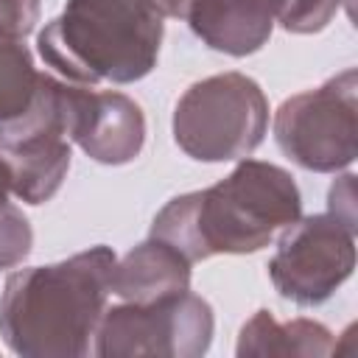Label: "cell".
<instances>
[{
    "mask_svg": "<svg viewBox=\"0 0 358 358\" xmlns=\"http://www.w3.org/2000/svg\"><path fill=\"white\" fill-rule=\"evenodd\" d=\"M302 215L294 176L263 159H241L221 182L173 196L151 224V235L190 263L213 255H249Z\"/></svg>",
    "mask_w": 358,
    "mask_h": 358,
    "instance_id": "obj_1",
    "label": "cell"
},
{
    "mask_svg": "<svg viewBox=\"0 0 358 358\" xmlns=\"http://www.w3.org/2000/svg\"><path fill=\"white\" fill-rule=\"evenodd\" d=\"M117 255L92 246L50 266L17 268L0 294V336L22 358H81L92 352L112 294Z\"/></svg>",
    "mask_w": 358,
    "mask_h": 358,
    "instance_id": "obj_2",
    "label": "cell"
},
{
    "mask_svg": "<svg viewBox=\"0 0 358 358\" xmlns=\"http://www.w3.org/2000/svg\"><path fill=\"white\" fill-rule=\"evenodd\" d=\"M165 17L148 0H67L36 36L42 62L70 84H131L159 59Z\"/></svg>",
    "mask_w": 358,
    "mask_h": 358,
    "instance_id": "obj_3",
    "label": "cell"
},
{
    "mask_svg": "<svg viewBox=\"0 0 358 358\" xmlns=\"http://www.w3.org/2000/svg\"><path fill=\"white\" fill-rule=\"evenodd\" d=\"M268 131V101L243 73H218L190 84L173 109V140L199 162L249 157Z\"/></svg>",
    "mask_w": 358,
    "mask_h": 358,
    "instance_id": "obj_4",
    "label": "cell"
},
{
    "mask_svg": "<svg viewBox=\"0 0 358 358\" xmlns=\"http://www.w3.org/2000/svg\"><path fill=\"white\" fill-rule=\"evenodd\" d=\"M274 140L299 168L336 173L358 154V73L327 78L316 90L296 92L274 112Z\"/></svg>",
    "mask_w": 358,
    "mask_h": 358,
    "instance_id": "obj_5",
    "label": "cell"
},
{
    "mask_svg": "<svg viewBox=\"0 0 358 358\" xmlns=\"http://www.w3.org/2000/svg\"><path fill=\"white\" fill-rule=\"evenodd\" d=\"M215 316L207 299L190 288L154 302H123L106 308L92 352L101 358H199L210 350Z\"/></svg>",
    "mask_w": 358,
    "mask_h": 358,
    "instance_id": "obj_6",
    "label": "cell"
},
{
    "mask_svg": "<svg viewBox=\"0 0 358 358\" xmlns=\"http://www.w3.org/2000/svg\"><path fill=\"white\" fill-rule=\"evenodd\" d=\"M355 268V229L330 213L299 215L280 232L268 280L282 299L313 308L327 302Z\"/></svg>",
    "mask_w": 358,
    "mask_h": 358,
    "instance_id": "obj_7",
    "label": "cell"
},
{
    "mask_svg": "<svg viewBox=\"0 0 358 358\" xmlns=\"http://www.w3.org/2000/svg\"><path fill=\"white\" fill-rule=\"evenodd\" d=\"M70 145L62 117V78L45 73L34 106L0 129V154L11 173V193L25 204L50 201L70 171Z\"/></svg>",
    "mask_w": 358,
    "mask_h": 358,
    "instance_id": "obj_8",
    "label": "cell"
},
{
    "mask_svg": "<svg viewBox=\"0 0 358 358\" xmlns=\"http://www.w3.org/2000/svg\"><path fill=\"white\" fill-rule=\"evenodd\" d=\"M62 117L67 140L101 165H126L145 145V115L123 92L62 81Z\"/></svg>",
    "mask_w": 358,
    "mask_h": 358,
    "instance_id": "obj_9",
    "label": "cell"
},
{
    "mask_svg": "<svg viewBox=\"0 0 358 358\" xmlns=\"http://www.w3.org/2000/svg\"><path fill=\"white\" fill-rule=\"evenodd\" d=\"M277 8L280 0H187L185 20L207 48L249 56L268 42Z\"/></svg>",
    "mask_w": 358,
    "mask_h": 358,
    "instance_id": "obj_10",
    "label": "cell"
},
{
    "mask_svg": "<svg viewBox=\"0 0 358 358\" xmlns=\"http://www.w3.org/2000/svg\"><path fill=\"white\" fill-rule=\"evenodd\" d=\"M190 260L159 238L137 243L129 255L115 260L112 294L123 302H154L190 288Z\"/></svg>",
    "mask_w": 358,
    "mask_h": 358,
    "instance_id": "obj_11",
    "label": "cell"
},
{
    "mask_svg": "<svg viewBox=\"0 0 358 358\" xmlns=\"http://www.w3.org/2000/svg\"><path fill=\"white\" fill-rule=\"evenodd\" d=\"M336 352L333 333L313 319L277 322L271 310H257L238 333L235 355H282V358H324Z\"/></svg>",
    "mask_w": 358,
    "mask_h": 358,
    "instance_id": "obj_12",
    "label": "cell"
},
{
    "mask_svg": "<svg viewBox=\"0 0 358 358\" xmlns=\"http://www.w3.org/2000/svg\"><path fill=\"white\" fill-rule=\"evenodd\" d=\"M42 76L22 36L0 34V129L20 120L36 101Z\"/></svg>",
    "mask_w": 358,
    "mask_h": 358,
    "instance_id": "obj_13",
    "label": "cell"
},
{
    "mask_svg": "<svg viewBox=\"0 0 358 358\" xmlns=\"http://www.w3.org/2000/svg\"><path fill=\"white\" fill-rule=\"evenodd\" d=\"M344 0H280L277 20L288 34H319L333 22Z\"/></svg>",
    "mask_w": 358,
    "mask_h": 358,
    "instance_id": "obj_14",
    "label": "cell"
},
{
    "mask_svg": "<svg viewBox=\"0 0 358 358\" xmlns=\"http://www.w3.org/2000/svg\"><path fill=\"white\" fill-rule=\"evenodd\" d=\"M34 246V229L22 210L8 199L0 204V268L20 266Z\"/></svg>",
    "mask_w": 358,
    "mask_h": 358,
    "instance_id": "obj_15",
    "label": "cell"
},
{
    "mask_svg": "<svg viewBox=\"0 0 358 358\" xmlns=\"http://www.w3.org/2000/svg\"><path fill=\"white\" fill-rule=\"evenodd\" d=\"M39 22V0H0V34L28 36Z\"/></svg>",
    "mask_w": 358,
    "mask_h": 358,
    "instance_id": "obj_16",
    "label": "cell"
},
{
    "mask_svg": "<svg viewBox=\"0 0 358 358\" xmlns=\"http://www.w3.org/2000/svg\"><path fill=\"white\" fill-rule=\"evenodd\" d=\"M327 213L355 229L358 213H355V176L352 173H344L333 182V187L327 193Z\"/></svg>",
    "mask_w": 358,
    "mask_h": 358,
    "instance_id": "obj_17",
    "label": "cell"
},
{
    "mask_svg": "<svg viewBox=\"0 0 358 358\" xmlns=\"http://www.w3.org/2000/svg\"><path fill=\"white\" fill-rule=\"evenodd\" d=\"M162 17H185L187 0H148Z\"/></svg>",
    "mask_w": 358,
    "mask_h": 358,
    "instance_id": "obj_18",
    "label": "cell"
},
{
    "mask_svg": "<svg viewBox=\"0 0 358 358\" xmlns=\"http://www.w3.org/2000/svg\"><path fill=\"white\" fill-rule=\"evenodd\" d=\"M8 193H11V173H8V165L0 154V204L8 199Z\"/></svg>",
    "mask_w": 358,
    "mask_h": 358,
    "instance_id": "obj_19",
    "label": "cell"
}]
</instances>
